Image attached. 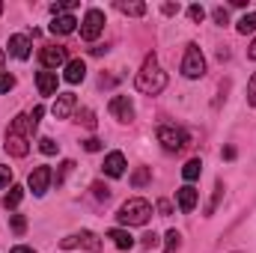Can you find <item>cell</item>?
<instances>
[{
  "label": "cell",
  "mask_w": 256,
  "mask_h": 253,
  "mask_svg": "<svg viewBox=\"0 0 256 253\" xmlns=\"http://www.w3.org/2000/svg\"><path fill=\"white\" fill-rule=\"evenodd\" d=\"M36 134V126L30 122V116L27 114H18L9 128H6V152L9 155H15V158H24L27 152H30V137Z\"/></svg>",
  "instance_id": "cell-1"
},
{
  "label": "cell",
  "mask_w": 256,
  "mask_h": 253,
  "mask_svg": "<svg viewBox=\"0 0 256 253\" xmlns=\"http://www.w3.org/2000/svg\"><path fill=\"white\" fill-rule=\"evenodd\" d=\"M134 86H137V92H143V96H158V92L167 86V72H161L155 54H149V57L143 60L137 78H134Z\"/></svg>",
  "instance_id": "cell-2"
},
{
  "label": "cell",
  "mask_w": 256,
  "mask_h": 253,
  "mask_svg": "<svg viewBox=\"0 0 256 253\" xmlns=\"http://www.w3.org/2000/svg\"><path fill=\"white\" fill-rule=\"evenodd\" d=\"M116 218H120V224H126V226H146L149 218H152V206H149V200L134 196V200H126V202L120 206Z\"/></svg>",
  "instance_id": "cell-3"
},
{
  "label": "cell",
  "mask_w": 256,
  "mask_h": 253,
  "mask_svg": "<svg viewBox=\"0 0 256 253\" xmlns=\"http://www.w3.org/2000/svg\"><path fill=\"white\" fill-rule=\"evenodd\" d=\"M158 143L167 149V152H182L188 146V131L176 126H161L158 128Z\"/></svg>",
  "instance_id": "cell-4"
},
{
  "label": "cell",
  "mask_w": 256,
  "mask_h": 253,
  "mask_svg": "<svg viewBox=\"0 0 256 253\" xmlns=\"http://www.w3.org/2000/svg\"><path fill=\"white\" fill-rule=\"evenodd\" d=\"M60 248H63V250L84 248V250L98 253V250H102V238H98L96 232H90V230H80V232H72V236H66L63 242H60Z\"/></svg>",
  "instance_id": "cell-5"
},
{
  "label": "cell",
  "mask_w": 256,
  "mask_h": 253,
  "mask_svg": "<svg viewBox=\"0 0 256 253\" xmlns=\"http://www.w3.org/2000/svg\"><path fill=\"white\" fill-rule=\"evenodd\" d=\"M182 74H185V78H191V80H196V78H202V74H206V57H202V51H200L194 42L188 45V48H185Z\"/></svg>",
  "instance_id": "cell-6"
},
{
  "label": "cell",
  "mask_w": 256,
  "mask_h": 253,
  "mask_svg": "<svg viewBox=\"0 0 256 253\" xmlns=\"http://www.w3.org/2000/svg\"><path fill=\"white\" fill-rule=\"evenodd\" d=\"M102 30H104V12L102 9H90L84 15V21H80V36L86 42H96L102 36Z\"/></svg>",
  "instance_id": "cell-7"
},
{
  "label": "cell",
  "mask_w": 256,
  "mask_h": 253,
  "mask_svg": "<svg viewBox=\"0 0 256 253\" xmlns=\"http://www.w3.org/2000/svg\"><path fill=\"white\" fill-rule=\"evenodd\" d=\"M51 182H54L51 167H36V170L30 173V179H27V185H30V190H33V196H45V190H48Z\"/></svg>",
  "instance_id": "cell-8"
},
{
  "label": "cell",
  "mask_w": 256,
  "mask_h": 253,
  "mask_svg": "<svg viewBox=\"0 0 256 253\" xmlns=\"http://www.w3.org/2000/svg\"><path fill=\"white\" fill-rule=\"evenodd\" d=\"M39 60H42L45 68H60V66L68 63V54H66V48H60V45H45L42 54H39Z\"/></svg>",
  "instance_id": "cell-9"
},
{
  "label": "cell",
  "mask_w": 256,
  "mask_h": 253,
  "mask_svg": "<svg viewBox=\"0 0 256 253\" xmlns=\"http://www.w3.org/2000/svg\"><path fill=\"white\" fill-rule=\"evenodd\" d=\"M110 114H114L120 122H131V120H134V104L128 102V96H114V98H110Z\"/></svg>",
  "instance_id": "cell-10"
},
{
  "label": "cell",
  "mask_w": 256,
  "mask_h": 253,
  "mask_svg": "<svg viewBox=\"0 0 256 253\" xmlns=\"http://www.w3.org/2000/svg\"><path fill=\"white\" fill-rule=\"evenodd\" d=\"M30 36L27 33H15L12 39H9V54L15 57V60H27L30 57Z\"/></svg>",
  "instance_id": "cell-11"
},
{
  "label": "cell",
  "mask_w": 256,
  "mask_h": 253,
  "mask_svg": "<svg viewBox=\"0 0 256 253\" xmlns=\"http://www.w3.org/2000/svg\"><path fill=\"white\" fill-rule=\"evenodd\" d=\"M102 170H104V176H110V179H120V176L126 173V155H122V152H110V155L104 158Z\"/></svg>",
  "instance_id": "cell-12"
},
{
  "label": "cell",
  "mask_w": 256,
  "mask_h": 253,
  "mask_svg": "<svg viewBox=\"0 0 256 253\" xmlns=\"http://www.w3.org/2000/svg\"><path fill=\"white\" fill-rule=\"evenodd\" d=\"M74 27H78V21L72 15H54V21L48 24V30L54 36H68V33H74Z\"/></svg>",
  "instance_id": "cell-13"
},
{
  "label": "cell",
  "mask_w": 256,
  "mask_h": 253,
  "mask_svg": "<svg viewBox=\"0 0 256 253\" xmlns=\"http://www.w3.org/2000/svg\"><path fill=\"white\" fill-rule=\"evenodd\" d=\"M74 104H78V98H74L72 92L57 96V102H54V116H57V120H68V114L74 110Z\"/></svg>",
  "instance_id": "cell-14"
},
{
  "label": "cell",
  "mask_w": 256,
  "mask_h": 253,
  "mask_svg": "<svg viewBox=\"0 0 256 253\" xmlns=\"http://www.w3.org/2000/svg\"><path fill=\"white\" fill-rule=\"evenodd\" d=\"M36 86L42 96H54L57 92V72H39L36 74Z\"/></svg>",
  "instance_id": "cell-15"
},
{
  "label": "cell",
  "mask_w": 256,
  "mask_h": 253,
  "mask_svg": "<svg viewBox=\"0 0 256 253\" xmlns=\"http://www.w3.org/2000/svg\"><path fill=\"white\" fill-rule=\"evenodd\" d=\"M176 200H179V208L188 214V212H194V206H196V200H200V194L191 188V185H185V188L176 190Z\"/></svg>",
  "instance_id": "cell-16"
},
{
  "label": "cell",
  "mask_w": 256,
  "mask_h": 253,
  "mask_svg": "<svg viewBox=\"0 0 256 253\" xmlns=\"http://www.w3.org/2000/svg\"><path fill=\"white\" fill-rule=\"evenodd\" d=\"M63 78L68 80V84H80V80L86 78V63H84V60H68Z\"/></svg>",
  "instance_id": "cell-17"
},
{
  "label": "cell",
  "mask_w": 256,
  "mask_h": 253,
  "mask_svg": "<svg viewBox=\"0 0 256 253\" xmlns=\"http://www.w3.org/2000/svg\"><path fill=\"white\" fill-rule=\"evenodd\" d=\"M108 238L120 248V250H131L134 248V236L128 230H108Z\"/></svg>",
  "instance_id": "cell-18"
},
{
  "label": "cell",
  "mask_w": 256,
  "mask_h": 253,
  "mask_svg": "<svg viewBox=\"0 0 256 253\" xmlns=\"http://www.w3.org/2000/svg\"><path fill=\"white\" fill-rule=\"evenodd\" d=\"M200 170H202V164H200V158H191L185 167H182V176L188 179V182H194V179H200Z\"/></svg>",
  "instance_id": "cell-19"
},
{
  "label": "cell",
  "mask_w": 256,
  "mask_h": 253,
  "mask_svg": "<svg viewBox=\"0 0 256 253\" xmlns=\"http://www.w3.org/2000/svg\"><path fill=\"white\" fill-rule=\"evenodd\" d=\"M116 9L126 12V15H134V18L146 15V3H116Z\"/></svg>",
  "instance_id": "cell-20"
},
{
  "label": "cell",
  "mask_w": 256,
  "mask_h": 253,
  "mask_svg": "<svg viewBox=\"0 0 256 253\" xmlns=\"http://www.w3.org/2000/svg\"><path fill=\"white\" fill-rule=\"evenodd\" d=\"M21 196H24V188H18V185H12V188H9V194L3 196V206H6V208H15V206L21 202Z\"/></svg>",
  "instance_id": "cell-21"
},
{
  "label": "cell",
  "mask_w": 256,
  "mask_h": 253,
  "mask_svg": "<svg viewBox=\"0 0 256 253\" xmlns=\"http://www.w3.org/2000/svg\"><path fill=\"white\" fill-rule=\"evenodd\" d=\"M149 179H152V170H149V167H140V170L131 176V185H134V188H143Z\"/></svg>",
  "instance_id": "cell-22"
},
{
  "label": "cell",
  "mask_w": 256,
  "mask_h": 253,
  "mask_svg": "<svg viewBox=\"0 0 256 253\" xmlns=\"http://www.w3.org/2000/svg\"><path fill=\"white\" fill-rule=\"evenodd\" d=\"M164 238H167V248H164V253H176V250H179V244H182V236H179L176 230H170Z\"/></svg>",
  "instance_id": "cell-23"
},
{
  "label": "cell",
  "mask_w": 256,
  "mask_h": 253,
  "mask_svg": "<svg viewBox=\"0 0 256 253\" xmlns=\"http://www.w3.org/2000/svg\"><path fill=\"white\" fill-rule=\"evenodd\" d=\"M238 33H256V12L244 15V18L238 21Z\"/></svg>",
  "instance_id": "cell-24"
},
{
  "label": "cell",
  "mask_w": 256,
  "mask_h": 253,
  "mask_svg": "<svg viewBox=\"0 0 256 253\" xmlns=\"http://www.w3.org/2000/svg\"><path fill=\"white\" fill-rule=\"evenodd\" d=\"M9 226H12V232H15V236H21V232L27 230V220H24V214H12V218H9Z\"/></svg>",
  "instance_id": "cell-25"
},
{
  "label": "cell",
  "mask_w": 256,
  "mask_h": 253,
  "mask_svg": "<svg viewBox=\"0 0 256 253\" xmlns=\"http://www.w3.org/2000/svg\"><path fill=\"white\" fill-rule=\"evenodd\" d=\"M74 6H78V0H66V3H54V6H51V12H54V15H68Z\"/></svg>",
  "instance_id": "cell-26"
},
{
  "label": "cell",
  "mask_w": 256,
  "mask_h": 253,
  "mask_svg": "<svg viewBox=\"0 0 256 253\" xmlns=\"http://www.w3.org/2000/svg\"><path fill=\"white\" fill-rule=\"evenodd\" d=\"M220 196H224V182H214V196H212V202H208V208H206L208 214H212V212L218 208V202H220Z\"/></svg>",
  "instance_id": "cell-27"
},
{
  "label": "cell",
  "mask_w": 256,
  "mask_h": 253,
  "mask_svg": "<svg viewBox=\"0 0 256 253\" xmlns=\"http://www.w3.org/2000/svg\"><path fill=\"white\" fill-rule=\"evenodd\" d=\"M39 149H42V152H45V155H54V152H57V149H60V146H57V143H54V140H51V137H42V140H39Z\"/></svg>",
  "instance_id": "cell-28"
},
{
  "label": "cell",
  "mask_w": 256,
  "mask_h": 253,
  "mask_svg": "<svg viewBox=\"0 0 256 253\" xmlns=\"http://www.w3.org/2000/svg\"><path fill=\"white\" fill-rule=\"evenodd\" d=\"M72 167H74V161H63V164H60V173L54 176V182H57V185H63V179L72 173Z\"/></svg>",
  "instance_id": "cell-29"
},
{
  "label": "cell",
  "mask_w": 256,
  "mask_h": 253,
  "mask_svg": "<svg viewBox=\"0 0 256 253\" xmlns=\"http://www.w3.org/2000/svg\"><path fill=\"white\" fill-rule=\"evenodd\" d=\"M12 86H15V78H12L9 72H3V74H0V96H3V92H9Z\"/></svg>",
  "instance_id": "cell-30"
},
{
  "label": "cell",
  "mask_w": 256,
  "mask_h": 253,
  "mask_svg": "<svg viewBox=\"0 0 256 253\" xmlns=\"http://www.w3.org/2000/svg\"><path fill=\"white\" fill-rule=\"evenodd\" d=\"M9 182H12V170L0 164V190H3V188H9Z\"/></svg>",
  "instance_id": "cell-31"
},
{
  "label": "cell",
  "mask_w": 256,
  "mask_h": 253,
  "mask_svg": "<svg viewBox=\"0 0 256 253\" xmlns=\"http://www.w3.org/2000/svg\"><path fill=\"white\" fill-rule=\"evenodd\" d=\"M212 15H214V21H218V24H220V27H224V24H226V21H230V12H226V9H224V6H218V9H214V12H212Z\"/></svg>",
  "instance_id": "cell-32"
},
{
  "label": "cell",
  "mask_w": 256,
  "mask_h": 253,
  "mask_svg": "<svg viewBox=\"0 0 256 253\" xmlns=\"http://www.w3.org/2000/svg\"><path fill=\"white\" fill-rule=\"evenodd\" d=\"M248 102L256 108V72H254V78L248 80Z\"/></svg>",
  "instance_id": "cell-33"
},
{
  "label": "cell",
  "mask_w": 256,
  "mask_h": 253,
  "mask_svg": "<svg viewBox=\"0 0 256 253\" xmlns=\"http://www.w3.org/2000/svg\"><path fill=\"white\" fill-rule=\"evenodd\" d=\"M188 15H191V21H196V24H200V21L206 18V9H202V6H191V9H188Z\"/></svg>",
  "instance_id": "cell-34"
},
{
  "label": "cell",
  "mask_w": 256,
  "mask_h": 253,
  "mask_svg": "<svg viewBox=\"0 0 256 253\" xmlns=\"http://www.w3.org/2000/svg\"><path fill=\"white\" fill-rule=\"evenodd\" d=\"M42 114H45V108H42V104H36V108H33L30 114H27V116H30V122H33V126H39V120H42Z\"/></svg>",
  "instance_id": "cell-35"
},
{
  "label": "cell",
  "mask_w": 256,
  "mask_h": 253,
  "mask_svg": "<svg viewBox=\"0 0 256 253\" xmlns=\"http://www.w3.org/2000/svg\"><path fill=\"white\" fill-rule=\"evenodd\" d=\"M84 149H86V152H98V149H102V140H98V137H90V140H84Z\"/></svg>",
  "instance_id": "cell-36"
},
{
  "label": "cell",
  "mask_w": 256,
  "mask_h": 253,
  "mask_svg": "<svg viewBox=\"0 0 256 253\" xmlns=\"http://www.w3.org/2000/svg\"><path fill=\"white\" fill-rule=\"evenodd\" d=\"M92 190H96V196H98V200H108V196H110V190L104 188L102 182H96V185H92Z\"/></svg>",
  "instance_id": "cell-37"
},
{
  "label": "cell",
  "mask_w": 256,
  "mask_h": 253,
  "mask_svg": "<svg viewBox=\"0 0 256 253\" xmlns=\"http://www.w3.org/2000/svg\"><path fill=\"white\" fill-rule=\"evenodd\" d=\"M161 12H164V15H179V3H164Z\"/></svg>",
  "instance_id": "cell-38"
},
{
  "label": "cell",
  "mask_w": 256,
  "mask_h": 253,
  "mask_svg": "<svg viewBox=\"0 0 256 253\" xmlns=\"http://www.w3.org/2000/svg\"><path fill=\"white\" fill-rule=\"evenodd\" d=\"M158 212L167 218V214H170V202H167V200H161V202H158Z\"/></svg>",
  "instance_id": "cell-39"
},
{
  "label": "cell",
  "mask_w": 256,
  "mask_h": 253,
  "mask_svg": "<svg viewBox=\"0 0 256 253\" xmlns=\"http://www.w3.org/2000/svg\"><path fill=\"white\" fill-rule=\"evenodd\" d=\"M143 244H146V248H155V244H158V236H155V232H152V236H146V242H143Z\"/></svg>",
  "instance_id": "cell-40"
},
{
  "label": "cell",
  "mask_w": 256,
  "mask_h": 253,
  "mask_svg": "<svg viewBox=\"0 0 256 253\" xmlns=\"http://www.w3.org/2000/svg\"><path fill=\"white\" fill-rule=\"evenodd\" d=\"M12 253H36L33 248H24V244H18V248H12Z\"/></svg>",
  "instance_id": "cell-41"
},
{
  "label": "cell",
  "mask_w": 256,
  "mask_h": 253,
  "mask_svg": "<svg viewBox=\"0 0 256 253\" xmlns=\"http://www.w3.org/2000/svg\"><path fill=\"white\" fill-rule=\"evenodd\" d=\"M248 57H250V60H256V39L250 42V51H248Z\"/></svg>",
  "instance_id": "cell-42"
},
{
  "label": "cell",
  "mask_w": 256,
  "mask_h": 253,
  "mask_svg": "<svg viewBox=\"0 0 256 253\" xmlns=\"http://www.w3.org/2000/svg\"><path fill=\"white\" fill-rule=\"evenodd\" d=\"M3 60H6V57H3V48H0V74H3Z\"/></svg>",
  "instance_id": "cell-43"
},
{
  "label": "cell",
  "mask_w": 256,
  "mask_h": 253,
  "mask_svg": "<svg viewBox=\"0 0 256 253\" xmlns=\"http://www.w3.org/2000/svg\"><path fill=\"white\" fill-rule=\"evenodd\" d=\"M0 15H3V3H0Z\"/></svg>",
  "instance_id": "cell-44"
},
{
  "label": "cell",
  "mask_w": 256,
  "mask_h": 253,
  "mask_svg": "<svg viewBox=\"0 0 256 253\" xmlns=\"http://www.w3.org/2000/svg\"><path fill=\"white\" fill-rule=\"evenodd\" d=\"M236 253H242V250H236Z\"/></svg>",
  "instance_id": "cell-45"
}]
</instances>
